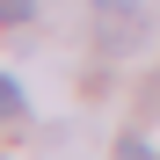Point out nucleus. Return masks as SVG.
Wrapping results in <instances>:
<instances>
[{
    "label": "nucleus",
    "mask_w": 160,
    "mask_h": 160,
    "mask_svg": "<svg viewBox=\"0 0 160 160\" xmlns=\"http://www.w3.org/2000/svg\"><path fill=\"white\" fill-rule=\"evenodd\" d=\"M117 160H153V146H146V138H124V146H117Z\"/></svg>",
    "instance_id": "obj_4"
},
{
    "label": "nucleus",
    "mask_w": 160,
    "mask_h": 160,
    "mask_svg": "<svg viewBox=\"0 0 160 160\" xmlns=\"http://www.w3.org/2000/svg\"><path fill=\"white\" fill-rule=\"evenodd\" d=\"M37 15V0H0V22H8V29H15V22H29Z\"/></svg>",
    "instance_id": "obj_3"
},
{
    "label": "nucleus",
    "mask_w": 160,
    "mask_h": 160,
    "mask_svg": "<svg viewBox=\"0 0 160 160\" xmlns=\"http://www.w3.org/2000/svg\"><path fill=\"white\" fill-rule=\"evenodd\" d=\"M22 109H29V102H22V80L0 73V117H22Z\"/></svg>",
    "instance_id": "obj_2"
},
{
    "label": "nucleus",
    "mask_w": 160,
    "mask_h": 160,
    "mask_svg": "<svg viewBox=\"0 0 160 160\" xmlns=\"http://www.w3.org/2000/svg\"><path fill=\"white\" fill-rule=\"evenodd\" d=\"M88 8H95V44L109 51V58L138 51V37H146V0H88Z\"/></svg>",
    "instance_id": "obj_1"
}]
</instances>
